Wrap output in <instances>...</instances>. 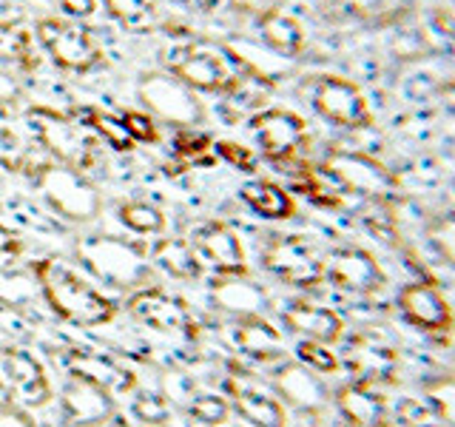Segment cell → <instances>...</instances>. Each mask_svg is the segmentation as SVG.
Returning a JSON list of instances; mask_svg holds the SVG:
<instances>
[{"label":"cell","mask_w":455,"mask_h":427,"mask_svg":"<svg viewBox=\"0 0 455 427\" xmlns=\"http://www.w3.org/2000/svg\"><path fill=\"white\" fill-rule=\"evenodd\" d=\"M333 6H339L345 14H353V18H370L373 12H379L381 0H333Z\"/></svg>","instance_id":"f6af8a7d"},{"label":"cell","mask_w":455,"mask_h":427,"mask_svg":"<svg viewBox=\"0 0 455 427\" xmlns=\"http://www.w3.org/2000/svg\"><path fill=\"white\" fill-rule=\"evenodd\" d=\"M259 32H262V40L267 43V46L279 54H284V57H296L305 49L302 23H299L296 18H291V14L279 12V9H267L262 14Z\"/></svg>","instance_id":"cb8c5ba5"},{"label":"cell","mask_w":455,"mask_h":427,"mask_svg":"<svg viewBox=\"0 0 455 427\" xmlns=\"http://www.w3.org/2000/svg\"><path fill=\"white\" fill-rule=\"evenodd\" d=\"M120 222L134 234H160L165 231V214L146 203V199H132V203L120 205Z\"/></svg>","instance_id":"1f68e13d"},{"label":"cell","mask_w":455,"mask_h":427,"mask_svg":"<svg viewBox=\"0 0 455 427\" xmlns=\"http://www.w3.org/2000/svg\"><path fill=\"white\" fill-rule=\"evenodd\" d=\"M35 277L40 285V296L46 305L68 325L97 327L117 317V305L97 288H92L75 270L57 260H43L35 265Z\"/></svg>","instance_id":"6da1fadb"},{"label":"cell","mask_w":455,"mask_h":427,"mask_svg":"<svg viewBox=\"0 0 455 427\" xmlns=\"http://www.w3.org/2000/svg\"><path fill=\"white\" fill-rule=\"evenodd\" d=\"M427 399H430L438 419H444L447 427H455V379L441 376L427 384Z\"/></svg>","instance_id":"e575fe53"},{"label":"cell","mask_w":455,"mask_h":427,"mask_svg":"<svg viewBox=\"0 0 455 427\" xmlns=\"http://www.w3.org/2000/svg\"><path fill=\"white\" fill-rule=\"evenodd\" d=\"M40 294L37 277L26 274H0V299L9 305H23Z\"/></svg>","instance_id":"74e56055"},{"label":"cell","mask_w":455,"mask_h":427,"mask_svg":"<svg viewBox=\"0 0 455 427\" xmlns=\"http://www.w3.org/2000/svg\"><path fill=\"white\" fill-rule=\"evenodd\" d=\"M236 345L242 353L256 362H274L282 356V334L265 317L239 319Z\"/></svg>","instance_id":"603a6c76"},{"label":"cell","mask_w":455,"mask_h":427,"mask_svg":"<svg viewBox=\"0 0 455 427\" xmlns=\"http://www.w3.org/2000/svg\"><path fill=\"white\" fill-rule=\"evenodd\" d=\"M35 180L43 197H46V203L71 222H92L97 220L100 208H103L100 191L83 177V171L52 163V165H40Z\"/></svg>","instance_id":"277c9868"},{"label":"cell","mask_w":455,"mask_h":427,"mask_svg":"<svg viewBox=\"0 0 455 427\" xmlns=\"http://www.w3.org/2000/svg\"><path fill=\"white\" fill-rule=\"evenodd\" d=\"M151 254H154V262L174 279L191 282V279H199V274H203L194 246H191V242H185V239H177V237L160 239Z\"/></svg>","instance_id":"4316f807"},{"label":"cell","mask_w":455,"mask_h":427,"mask_svg":"<svg viewBox=\"0 0 455 427\" xmlns=\"http://www.w3.org/2000/svg\"><path fill=\"white\" fill-rule=\"evenodd\" d=\"M217 154L222 157L225 163H231L239 171H253V165H256L253 154L245 146H239V142H231V140L217 142Z\"/></svg>","instance_id":"7bdbcfd3"},{"label":"cell","mask_w":455,"mask_h":427,"mask_svg":"<svg viewBox=\"0 0 455 427\" xmlns=\"http://www.w3.org/2000/svg\"><path fill=\"white\" fill-rule=\"evenodd\" d=\"M322 274L327 282H333L339 291L355 296H373L384 288V268L379 260L364 248H339L327 260H322Z\"/></svg>","instance_id":"8fae6325"},{"label":"cell","mask_w":455,"mask_h":427,"mask_svg":"<svg viewBox=\"0 0 455 427\" xmlns=\"http://www.w3.org/2000/svg\"><path fill=\"white\" fill-rule=\"evenodd\" d=\"M28 125L60 165H68L75 171H85L94 165V140L75 120H68L52 109H32L28 111Z\"/></svg>","instance_id":"5b68a950"},{"label":"cell","mask_w":455,"mask_h":427,"mask_svg":"<svg viewBox=\"0 0 455 427\" xmlns=\"http://www.w3.org/2000/svg\"><path fill=\"white\" fill-rule=\"evenodd\" d=\"M398 310L402 317L427 334H441L452 325V310L435 285L430 282H410L398 291Z\"/></svg>","instance_id":"2e32d148"},{"label":"cell","mask_w":455,"mask_h":427,"mask_svg":"<svg viewBox=\"0 0 455 427\" xmlns=\"http://www.w3.org/2000/svg\"><path fill=\"white\" fill-rule=\"evenodd\" d=\"M132 410H134V419H140L142 424H151V427L165 424L168 416H171V405L160 393H140L134 399Z\"/></svg>","instance_id":"f35d334b"},{"label":"cell","mask_w":455,"mask_h":427,"mask_svg":"<svg viewBox=\"0 0 455 427\" xmlns=\"http://www.w3.org/2000/svg\"><path fill=\"white\" fill-rule=\"evenodd\" d=\"M324 168L345 185L347 194H362L367 199H387L398 185L393 171L359 151H331Z\"/></svg>","instance_id":"30bf717a"},{"label":"cell","mask_w":455,"mask_h":427,"mask_svg":"<svg viewBox=\"0 0 455 427\" xmlns=\"http://www.w3.org/2000/svg\"><path fill=\"white\" fill-rule=\"evenodd\" d=\"M194 251L220 270V277L248 274L245 248L225 222H205L194 231Z\"/></svg>","instance_id":"e0dca14e"},{"label":"cell","mask_w":455,"mask_h":427,"mask_svg":"<svg viewBox=\"0 0 455 427\" xmlns=\"http://www.w3.org/2000/svg\"><path fill=\"white\" fill-rule=\"evenodd\" d=\"M23 163H26V149H23L20 137L0 125V165L12 168V171H20Z\"/></svg>","instance_id":"60d3db41"},{"label":"cell","mask_w":455,"mask_h":427,"mask_svg":"<svg viewBox=\"0 0 455 427\" xmlns=\"http://www.w3.org/2000/svg\"><path fill=\"white\" fill-rule=\"evenodd\" d=\"M180 4L191 6V9H199V12H211V9H217L222 0H180Z\"/></svg>","instance_id":"681fc988"},{"label":"cell","mask_w":455,"mask_h":427,"mask_svg":"<svg viewBox=\"0 0 455 427\" xmlns=\"http://www.w3.org/2000/svg\"><path fill=\"white\" fill-rule=\"evenodd\" d=\"M284 325L302 339L322 342V345H336L345 334V322L336 310L313 302H293L284 310Z\"/></svg>","instance_id":"44dd1931"},{"label":"cell","mask_w":455,"mask_h":427,"mask_svg":"<svg viewBox=\"0 0 455 427\" xmlns=\"http://www.w3.org/2000/svg\"><path fill=\"white\" fill-rule=\"evenodd\" d=\"M140 100L146 103L154 114H160L163 120L177 123L191 128L203 117V109H199L196 97L185 83L168 75H146L140 80Z\"/></svg>","instance_id":"5bb4252c"},{"label":"cell","mask_w":455,"mask_h":427,"mask_svg":"<svg viewBox=\"0 0 455 427\" xmlns=\"http://www.w3.org/2000/svg\"><path fill=\"white\" fill-rule=\"evenodd\" d=\"M168 68L180 83H185L194 92L228 94V89L234 85L245 63L222 46L191 43V46H180L168 52Z\"/></svg>","instance_id":"3957f363"},{"label":"cell","mask_w":455,"mask_h":427,"mask_svg":"<svg viewBox=\"0 0 455 427\" xmlns=\"http://www.w3.org/2000/svg\"><path fill=\"white\" fill-rule=\"evenodd\" d=\"M274 388L276 393L296 410L305 413H319L327 405V388L319 379L316 370L307 365H282L274 374Z\"/></svg>","instance_id":"d6986e66"},{"label":"cell","mask_w":455,"mask_h":427,"mask_svg":"<svg viewBox=\"0 0 455 427\" xmlns=\"http://www.w3.org/2000/svg\"><path fill=\"white\" fill-rule=\"evenodd\" d=\"M270 92H274V83L245 63V68L239 71L234 85L228 89V97L236 100V103H242V106H259Z\"/></svg>","instance_id":"d6a6232c"},{"label":"cell","mask_w":455,"mask_h":427,"mask_svg":"<svg viewBox=\"0 0 455 427\" xmlns=\"http://www.w3.org/2000/svg\"><path fill=\"white\" fill-rule=\"evenodd\" d=\"M452 26H455V20H452ZM452 35H455V32H452Z\"/></svg>","instance_id":"f5cc1de1"},{"label":"cell","mask_w":455,"mask_h":427,"mask_svg":"<svg viewBox=\"0 0 455 427\" xmlns=\"http://www.w3.org/2000/svg\"><path fill=\"white\" fill-rule=\"evenodd\" d=\"M296 189L307 194L316 205H324V208H339L341 199H345V185H341L331 171L324 165L319 168H305L302 174L296 177Z\"/></svg>","instance_id":"83f0119b"},{"label":"cell","mask_w":455,"mask_h":427,"mask_svg":"<svg viewBox=\"0 0 455 427\" xmlns=\"http://www.w3.org/2000/svg\"><path fill=\"white\" fill-rule=\"evenodd\" d=\"M441 100L455 111V83H450V85H444V94H441Z\"/></svg>","instance_id":"f907efd6"},{"label":"cell","mask_w":455,"mask_h":427,"mask_svg":"<svg viewBox=\"0 0 455 427\" xmlns=\"http://www.w3.org/2000/svg\"><path fill=\"white\" fill-rule=\"evenodd\" d=\"M427 237H430V246L441 260L455 268V214H444V217L433 220Z\"/></svg>","instance_id":"d590c367"},{"label":"cell","mask_w":455,"mask_h":427,"mask_svg":"<svg viewBox=\"0 0 455 427\" xmlns=\"http://www.w3.org/2000/svg\"><path fill=\"white\" fill-rule=\"evenodd\" d=\"M336 407L350 427H387V405L370 382H350L336 393Z\"/></svg>","instance_id":"7402d4cb"},{"label":"cell","mask_w":455,"mask_h":427,"mask_svg":"<svg viewBox=\"0 0 455 427\" xmlns=\"http://www.w3.org/2000/svg\"><path fill=\"white\" fill-rule=\"evenodd\" d=\"M37 37L57 66L66 71H77V75L92 71L100 63V57H103L89 28L68 23V20L43 18L37 23Z\"/></svg>","instance_id":"52a82bcc"},{"label":"cell","mask_w":455,"mask_h":427,"mask_svg":"<svg viewBox=\"0 0 455 427\" xmlns=\"http://www.w3.org/2000/svg\"><path fill=\"white\" fill-rule=\"evenodd\" d=\"M398 353L381 334H359L350 345V367L362 376V382H384L395 374Z\"/></svg>","instance_id":"ffe728a7"},{"label":"cell","mask_w":455,"mask_h":427,"mask_svg":"<svg viewBox=\"0 0 455 427\" xmlns=\"http://www.w3.org/2000/svg\"><path fill=\"white\" fill-rule=\"evenodd\" d=\"M310 103L327 123L341 128H362L370 123V106L364 92L345 77L336 75L316 77L310 89Z\"/></svg>","instance_id":"ba28073f"},{"label":"cell","mask_w":455,"mask_h":427,"mask_svg":"<svg viewBox=\"0 0 455 427\" xmlns=\"http://www.w3.org/2000/svg\"><path fill=\"white\" fill-rule=\"evenodd\" d=\"M242 199L245 205L259 214L265 220H291L293 217V199L291 194L279 189L276 182H267V180H256L242 185Z\"/></svg>","instance_id":"484cf974"},{"label":"cell","mask_w":455,"mask_h":427,"mask_svg":"<svg viewBox=\"0 0 455 427\" xmlns=\"http://www.w3.org/2000/svg\"><path fill=\"white\" fill-rule=\"evenodd\" d=\"M424 427H441V424H424Z\"/></svg>","instance_id":"816d5d0a"},{"label":"cell","mask_w":455,"mask_h":427,"mask_svg":"<svg viewBox=\"0 0 455 427\" xmlns=\"http://www.w3.org/2000/svg\"><path fill=\"white\" fill-rule=\"evenodd\" d=\"M251 128H253V137L262 146L265 157L274 163L293 160L296 151L302 149L307 140L305 120L288 109H267L262 114H256Z\"/></svg>","instance_id":"4fadbf2b"},{"label":"cell","mask_w":455,"mask_h":427,"mask_svg":"<svg viewBox=\"0 0 455 427\" xmlns=\"http://www.w3.org/2000/svg\"><path fill=\"white\" fill-rule=\"evenodd\" d=\"M60 6L71 14V18H92L97 9L94 0H60Z\"/></svg>","instance_id":"7dc6e473"},{"label":"cell","mask_w":455,"mask_h":427,"mask_svg":"<svg viewBox=\"0 0 455 427\" xmlns=\"http://www.w3.org/2000/svg\"><path fill=\"white\" fill-rule=\"evenodd\" d=\"M296 350H299V359H302V365H307L310 370H316V374H333V370L339 367L336 353L327 345H322V342L302 339Z\"/></svg>","instance_id":"ab89813d"},{"label":"cell","mask_w":455,"mask_h":427,"mask_svg":"<svg viewBox=\"0 0 455 427\" xmlns=\"http://www.w3.org/2000/svg\"><path fill=\"white\" fill-rule=\"evenodd\" d=\"M108 14L128 32H148L156 23V9L151 0H103Z\"/></svg>","instance_id":"f546056e"},{"label":"cell","mask_w":455,"mask_h":427,"mask_svg":"<svg viewBox=\"0 0 455 427\" xmlns=\"http://www.w3.org/2000/svg\"><path fill=\"white\" fill-rule=\"evenodd\" d=\"M208 149V137L194 134V132H182L177 137V151L180 154H203Z\"/></svg>","instance_id":"bcb514c9"},{"label":"cell","mask_w":455,"mask_h":427,"mask_svg":"<svg viewBox=\"0 0 455 427\" xmlns=\"http://www.w3.org/2000/svg\"><path fill=\"white\" fill-rule=\"evenodd\" d=\"M234 410L242 419L253 427H288V416H284L282 402L274 396L248 391V388H234Z\"/></svg>","instance_id":"d4e9b609"},{"label":"cell","mask_w":455,"mask_h":427,"mask_svg":"<svg viewBox=\"0 0 455 427\" xmlns=\"http://www.w3.org/2000/svg\"><path fill=\"white\" fill-rule=\"evenodd\" d=\"M262 265L267 274H274L284 285L296 288H313L324 279L322 256L307 239L293 234H274L262 248Z\"/></svg>","instance_id":"8992f818"},{"label":"cell","mask_w":455,"mask_h":427,"mask_svg":"<svg viewBox=\"0 0 455 427\" xmlns=\"http://www.w3.org/2000/svg\"><path fill=\"white\" fill-rule=\"evenodd\" d=\"M123 123L128 128V134L134 137V142H154L156 140V125L148 114L142 111H125L123 114Z\"/></svg>","instance_id":"b9f144b4"},{"label":"cell","mask_w":455,"mask_h":427,"mask_svg":"<svg viewBox=\"0 0 455 427\" xmlns=\"http://www.w3.org/2000/svg\"><path fill=\"white\" fill-rule=\"evenodd\" d=\"M160 396L174 407H188L196 391H194V382L188 374H182V370H168V374H163V379H160Z\"/></svg>","instance_id":"8d00e7d4"},{"label":"cell","mask_w":455,"mask_h":427,"mask_svg":"<svg viewBox=\"0 0 455 427\" xmlns=\"http://www.w3.org/2000/svg\"><path fill=\"white\" fill-rule=\"evenodd\" d=\"M75 256L92 277L120 291L146 288L154 279V265L146 248L114 234H89L77 239Z\"/></svg>","instance_id":"7a4b0ae2"},{"label":"cell","mask_w":455,"mask_h":427,"mask_svg":"<svg viewBox=\"0 0 455 427\" xmlns=\"http://www.w3.org/2000/svg\"><path fill=\"white\" fill-rule=\"evenodd\" d=\"M0 391L18 399L26 407H43L52 402V382L43 365L20 348L0 350Z\"/></svg>","instance_id":"7c38bea8"},{"label":"cell","mask_w":455,"mask_h":427,"mask_svg":"<svg viewBox=\"0 0 455 427\" xmlns=\"http://www.w3.org/2000/svg\"><path fill=\"white\" fill-rule=\"evenodd\" d=\"M60 410L71 427H100L114 416V396L111 388L83 370H71L63 391H60Z\"/></svg>","instance_id":"9c48e42d"},{"label":"cell","mask_w":455,"mask_h":427,"mask_svg":"<svg viewBox=\"0 0 455 427\" xmlns=\"http://www.w3.org/2000/svg\"><path fill=\"white\" fill-rule=\"evenodd\" d=\"M0 427H37V424L23 407H18L14 402H4L0 405Z\"/></svg>","instance_id":"ee69618b"},{"label":"cell","mask_w":455,"mask_h":427,"mask_svg":"<svg viewBox=\"0 0 455 427\" xmlns=\"http://www.w3.org/2000/svg\"><path fill=\"white\" fill-rule=\"evenodd\" d=\"M18 251H20V239L6 225H0V256H14Z\"/></svg>","instance_id":"c3c4849f"},{"label":"cell","mask_w":455,"mask_h":427,"mask_svg":"<svg viewBox=\"0 0 455 427\" xmlns=\"http://www.w3.org/2000/svg\"><path fill=\"white\" fill-rule=\"evenodd\" d=\"M185 410H188L196 422L211 424V427L225 424L228 416H231V405H228L222 396H213V393H196Z\"/></svg>","instance_id":"836d02e7"},{"label":"cell","mask_w":455,"mask_h":427,"mask_svg":"<svg viewBox=\"0 0 455 427\" xmlns=\"http://www.w3.org/2000/svg\"><path fill=\"white\" fill-rule=\"evenodd\" d=\"M0 66L14 68H32V40L23 28L0 20Z\"/></svg>","instance_id":"4dcf8cb0"},{"label":"cell","mask_w":455,"mask_h":427,"mask_svg":"<svg viewBox=\"0 0 455 427\" xmlns=\"http://www.w3.org/2000/svg\"><path fill=\"white\" fill-rule=\"evenodd\" d=\"M128 313L142 325L160 334H194V317L182 299L165 294L163 288H137L128 296Z\"/></svg>","instance_id":"9a60e30c"},{"label":"cell","mask_w":455,"mask_h":427,"mask_svg":"<svg viewBox=\"0 0 455 427\" xmlns=\"http://www.w3.org/2000/svg\"><path fill=\"white\" fill-rule=\"evenodd\" d=\"M211 302L217 310L228 313L234 319H251V317H265L267 308V294L259 282L242 277H220L211 285Z\"/></svg>","instance_id":"ac0fdd59"},{"label":"cell","mask_w":455,"mask_h":427,"mask_svg":"<svg viewBox=\"0 0 455 427\" xmlns=\"http://www.w3.org/2000/svg\"><path fill=\"white\" fill-rule=\"evenodd\" d=\"M77 117L83 120V125H92L114 151H132L134 149V137L128 134L123 117H117V114L94 109V106H83V109H77Z\"/></svg>","instance_id":"f1b7e54d"}]
</instances>
